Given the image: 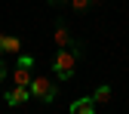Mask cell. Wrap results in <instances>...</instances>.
Masks as SVG:
<instances>
[{
  "label": "cell",
  "instance_id": "cell-6",
  "mask_svg": "<svg viewBox=\"0 0 129 114\" xmlns=\"http://www.w3.org/2000/svg\"><path fill=\"white\" fill-rule=\"evenodd\" d=\"M111 99H114V89H111V86H99V89L92 93V102L95 105H108Z\"/></svg>",
  "mask_w": 129,
  "mask_h": 114
},
{
  "label": "cell",
  "instance_id": "cell-3",
  "mask_svg": "<svg viewBox=\"0 0 129 114\" xmlns=\"http://www.w3.org/2000/svg\"><path fill=\"white\" fill-rule=\"evenodd\" d=\"M28 99H31V89H28V86H12V89L6 93V105H12V108H15V105H25Z\"/></svg>",
  "mask_w": 129,
  "mask_h": 114
},
{
  "label": "cell",
  "instance_id": "cell-4",
  "mask_svg": "<svg viewBox=\"0 0 129 114\" xmlns=\"http://www.w3.org/2000/svg\"><path fill=\"white\" fill-rule=\"evenodd\" d=\"M71 114H95V102H92V96H83V99L71 102Z\"/></svg>",
  "mask_w": 129,
  "mask_h": 114
},
{
  "label": "cell",
  "instance_id": "cell-11",
  "mask_svg": "<svg viewBox=\"0 0 129 114\" xmlns=\"http://www.w3.org/2000/svg\"><path fill=\"white\" fill-rule=\"evenodd\" d=\"M6 74H9V68H6V62H0V83L6 80Z\"/></svg>",
  "mask_w": 129,
  "mask_h": 114
},
{
  "label": "cell",
  "instance_id": "cell-12",
  "mask_svg": "<svg viewBox=\"0 0 129 114\" xmlns=\"http://www.w3.org/2000/svg\"><path fill=\"white\" fill-rule=\"evenodd\" d=\"M3 46H6V34H0V56H3Z\"/></svg>",
  "mask_w": 129,
  "mask_h": 114
},
{
  "label": "cell",
  "instance_id": "cell-10",
  "mask_svg": "<svg viewBox=\"0 0 129 114\" xmlns=\"http://www.w3.org/2000/svg\"><path fill=\"white\" fill-rule=\"evenodd\" d=\"M15 65H22V68H31V65H34V56H31V53H19Z\"/></svg>",
  "mask_w": 129,
  "mask_h": 114
},
{
  "label": "cell",
  "instance_id": "cell-1",
  "mask_svg": "<svg viewBox=\"0 0 129 114\" xmlns=\"http://www.w3.org/2000/svg\"><path fill=\"white\" fill-rule=\"evenodd\" d=\"M80 56H83V46H80V43H71V46H64V50L55 53V59H52V71H55V77L61 80V83L74 77V65H77Z\"/></svg>",
  "mask_w": 129,
  "mask_h": 114
},
{
  "label": "cell",
  "instance_id": "cell-5",
  "mask_svg": "<svg viewBox=\"0 0 129 114\" xmlns=\"http://www.w3.org/2000/svg\"><path fill=\"white\" fill-rule=\"evenodd\" d=\"M71 43H74V37H71L68 25L58 22V25H55V46H58V50H64V46H71Z\"/></svg>",
  "mask_w": 129,
  "mask_h": 114
},
{
  "label": "cell",
  "instance_id": "cell-9",
  "mask_svg": "<svg viewBox=\"0 0 129 114\" xmlns=\"http://www.w3.org/2000/svg\"><path fill=\"white\" fill-rule=\"evenodd\" d=\"M68 3H71L74 12H89V9L95 6V0H68Z\"/></svg>",
  "mask_w": 129,
  "mask_h": 114
},
{
  "label": "cell",
  "instance_id": "cell-2",
  "mask_svg": "<svg viewBox=\"0 0 129 114\" xmlns=\"http://www.w3.org/2000/svg\"><path fill=\"white\" fill-rule=\"evenodd\" d=\"M31 96H34V99H40V102H55V83L49 77H31Z\"/></svg>",
  "mask_w": 129,
  "mask_h": 114
},
{
  "label": "cell",
  "instance_id": "cell-8",
  "mask_svg": "<svg viewBox=\"0 0 129 114\" xmlns=\"http://www.w3.org/2000/svg\"><path fill=\"white\" fill-rule=\"evenodd\" d=\"M15 53H22V40H19V37H12V34H6V46H3V56H15Z\"/></svg>",
  "mask_w": 129,
  "mask_h": 114
},
{
  "label": "cell",
  "instance_id": "cell-13",
  "mask_svg": "<svg viewBox=\"0 0 129 114\" xmlns=\"http://www.w3.org/2000/svg\"><path fill=\"white\" fill-rule=\"evenodd\" d=\"M68 0H49V6H64Z\"/></svg>",
  "mask_w": 129,
  "mask_h": 114
},
{
  "label": "cell",
  "instance_id": "cell-7",
  "mask_svg": "<svg viewBox=\"0 0 129 114\" xmlns=\"http://www.w3.org/2000/svg\"><path fill=\"white\" fill-rule=\"evenodd\" d=\"M12 80H15V86H31V68H22V65H15Z\"/></svg>",
  "mask_w": 129,
  "mask_h": 114
}]
</instances>
